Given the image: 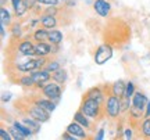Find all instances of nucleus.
<instances>
[{
  "instance_id": "72a5a7b5",
  "label": "nucleus",
  "mask_w": 150,
  "mask_h": 140,
  "mask_svg": "<svg viewBox=\"0 0 150 140\" xmlns=\"http://www.w3.org/2000/svg\"><path fill=\"white\" fill-rule=\"evenodd\" d=\"M0 139L1 140H13V136H11L8 128H7V129H6L4 126L0 128Z\"/></svg>"
},
{
  "instance_id": "a211bd4d",
  "label": "nucleus",
  "mask_w": 150,
  "mask_h": 140,
  "mask_svg": "<svg viewBox=\"0 0 150 140\" xmlns=\"http://www.w3.org/2000/svg\"><path fill=\"white\" fill-rule=\"evenodd\" d=\"M74 121L78 122L79 125H82L86 130H93V122H95V121H92L89 117H86L81 110H78V111L74 114Z\"/></svg>"
},
{
  "instance_id": "4468645a",
  "label": "nucleus",
  "mask_w": 150,
  "mask_h": 140,
  "mask_svg": "<svg viewBox=\"0 0 150 140\" xmlns=\"http://www.w3.org/2000/svg\"><path fill=\"white\" fill-rule=\"evenodd\" d=\"M35 56L38 57H50L52 56V43L50 42H36L35 43Z\"/></svg>"
},
{
  "instance_id": "4be33fe9",
  "label": "nucleus",
  "mask_w": 150,
  "mask_h": 140,
  "mask_svg": "<svg viewBox=\"0 0 150 140\" xmlns=\"http://www.w3.org/2000/svg\"><path fill=\"white\" fill-rule=\"evenodd\" d=\"M52 81L57 82V83L63 85V86H64L65 83L68 82V72H67V70H65L64 67L59 68L56 72H53V74H52Z\"/></svg>"
},
{
  "instance_id": "f8f14e48",
  "label": "nucleus",
  "mask_w": 150,
  "mask_h": 140,
  "mask_svg": "<svg viewBox=\"0 0 150 140\" xmlns=\"http://www.w3.org/2000/svg\"><path fill=\"white\" fill-rule=\"evenodd\" d=\"M125 87H127V81L118 79V81L112 82L111 85H108V93L122 98L125 96Z\"/></svg>"
},
{
  "instance_id": "393cba45",
  "label": "nucleus",
  "mask_w": 150,
  "mask_h": 140,
  "mask_svg": "<svg viewBox=\"0 0 150 140\" xmlns=\"http://www.w3.org/2000/svg\"><path fill=\"white\" fill-rule=\"evenodd\" d=\"M63 40H64V33L61 32L60 29L54 28V29H50V31H49L47 42H50L52 44H61Z\"/></svg>"
},
{
  "instance_id": "7ed1b4c3",
  "label": "nucleus",
  "mask_w": 150,
  "mask_h": 140,
  "mask_svg": "<svg viewBox=\"0 0 150 140\" xmlns=\"http://www.w3.org/2000/svg\"><path fill=\"white\" fill-rule=\"evenodd\" d=\"M11 43L14 46V53L27 56V57H33L35 56V42L32 40L31 33L25 35L20 40H11Z\"/></svg>"
},
{
  "instance_id": "e433bc0d",
  "label": "nucleus",
  "mask_w": 150,
  "mask_h": 140,
  "mask_svg": "<svg viewBox=\"0 0 150 140\" xmlns=\"http://www.w3.org/2000/svg\"><path fill=\"white\" fill-rule=\"evenodd\" d=\"M13 98V93L11 92H3L1 93V103H10Z\"/></svg>"
},
{
  "instance_id": "412c9836",
  "label": "nucleus",
  "mask_w": 150,
  "mask_h": 140,
  "mask_svg": "<svg viewBox=\"0 0 150 140\" xmlns=\"http://www.w3.org/2000/svg\"><path fill=\"white\" fill-rule=\"evenodd\" d=\"M11 10L14 11V15H16L17 20H22V18L28 14V11H31L29 7H28L27 0H21V1H20L16 7H13Z\"/></svg>"
},
{
  "instance_id": "5701e85b",
  "label": "nucleus",
  "mask_w": 150,
  "mask_h": 140,
  "mask_svg": "<svg viewBox=\"0 0 150 140\" xmlns=\"http://www.w3.org/2000/svg\"><path fill=\"white\" fill-rule=\"evenodd\" d=\"M139 128V135L142 139H149L150 140V117H146L138 124Z\"/></svg>"
},
{
  "instance_id": "ddd939ff",
  "label": "nucleus",
  "mask_w": 150,
  "mask_h": 140,
  "mask_svg": "<svg viewBox=\"0 0 150 140\" xmlns=\"http://www.w3.org/2000/svg\"><path fill=\"white\" fill-rule=\"evenodd\" d=\"M14 17H16L14 15V11L7 8L6 6H1V8H0V24L1 25L10 28L11 24L14 22Z\"/></svg>"
},
{
  "instance_id": "cd10ccee",
  "label": "nucleus",
  "mask_w": 150,
  "mask_h": 140,
  "mask_svg": "<svg viewBox=\"0 0 150 140\" xmlns=\"http://www.w3.org/2000/svg\"><path fill=\"white\" fill-rule=\"evenodd\" d=\"M45 68H46L49 72H52V74H53V72H56L59 68H61V63H60L59 60H53V58L50 60V58H49L47 60V64L45 65Z\"/></svg>"
},
{
  "instance_id": "aec40b11",
  "label": "nucleus",
  "mask_w": 150,
  "mask_h": 140,
  "mask_svg": "<svg viewBox=\"0 0 150 140\" xmlns=\"http://www.w3.org/2000/svg\"><path fill=\"white\" fill-rule=\"evenodd\" d=\"M40 27L46 29H54L59 27V18L57 15H49V14H40Z\"/></svg>"
},
{
  "instance_id": "bb28decb",
  "label": "nucleus",
  "mask_w": 150,
  "mask_h": 140,
  "mask_svg": "<svg viewBox=\"0 0 150 140\" xmlns=\"http://www.w3.org/2000/svg\"><path fill=\"white\" fill-rule=\"evenodd\" d=\"M7 128H8L11 136H13V140H25V139H27V136L24 135V133H22L20 129H17V128L13 124H11L10 126H7Z\"/></svg>"
},
{
  "instance_id": "c756f323",
  "label": "nucleus",
  "mask_w": 150,
  "mask_h": 140,
  "mask_svg": "<svg viewBox=\"0 0 150 140\" xmlns=\"http://www.w3.org/2000/svg\"><path fill=\"white\" fill-rule=\"evenodd\" d=\"M60 13V6H46L43 8L42 14H49V15H59Z\"/></svg>"
},
{
  "instance_id": "c9c22d12",
  "label": "nucleus",
  "mask_w": 150,
  "mask_h": 140,
  "mask_svg": "<svg viewBox=\"0 0 150 140\" xmlns=\"http://www.w3.org/2000/svg\"><path fill=\"white\" fill-rule=\"evenodd\" d=\"M104 137H106V129L104 128H99V129L96 130V133H95V136H93V139L95 140H104Z\"/></svg>"
},
{
  "instance_id": "6ab92c4d",
  "label": "nucleus",
  "mask_w": 150,
  "mask_h": 140,
  "mask_svg": "<svg viewBox=\"0 0 150 140\" xmlns=\"http://www.w3.org/2000/svg\"><path fill=\"white\" fill-rule=\"evenodd\" d=\"M8 31H10V36H11V40H20L25 36V32H24V27H22V24L18 20L14 21L11 24V27L8 28Z\"/></svg>"
},
{
  "instance_id": "2f4dec72",
  "label": "nucleus",
  "mask_w": 150,
  "mask_h": 140,
  "mask_svg": "<svg viewBox=\"0 0 150 140\" xmlns=\"http://www.w3.org/2000/svg\"><path fill=\"white\" fill-rule=\"evenodd\" d=\"M40 27V15L39 17H31L28 20V28L29 29H36Z\"/></svg>"
},
{
  "instance_id": "20e7f679",
  "label": "nucleus",
  "mask_w": 150,
  "mask_h": 140,
  "mask_svg": "<svg viewBox=\"0 0 150 140\" xmlns=\"http://www.w3.org/2000/svg\"><path fill=\"white\" fill-rule=\"evenodd\" d=\"M114 56V47L110 42H104L99 47L95 50L93 53V61L96 65H104L106 63H108Z\"/></svg>"
},
{
  "instance_id": "b1692460",
  "label": "nucleus",
  "mask_w": 150,
  "mask_h": 140,
  "mask_svg": "<svg viewBox=\"0 0 150 140\" xmlns=\"http://www.w3.org/2000/svg\"><path fill=\"white\" fill-rule=\"evenodd\" d=\"M32 36V40L36 43V42H46L49 39V29L43 27H39L36 29H33V32L31 33Z\"/></svg>"
},
{
  "instance_id": "f257e3e1",
  "label": "nucleus",
  "mask_w": 150,
  "mask_h": 140,
  "mask_svg": "<svg viewBox=\"0 0 150 140\" xmlns=\"http://www.w3.org/2000/svg\"><path fill=\"white\" fill-rule=\"evenodd\" d=\"M79 110L85 114L86 117H89L92 121H100L102 118H106L104 115V106L100 104L99 101L93 100V98H89V97H82V103L79 106Z\"/></svg>"
},
{
  "instance_id": "f03ea898",
  "label": "nucleus",
  "mask_w": 150,
  "mask_h": 140,
  "mask_svg": "<svg viewBox=\"0 0 150 140\" xmlns=\"http://www.w3.org/2000/svg\"><path fill=\"white\" fill-rule=\"evenodd\" d=\"M104 115L110 121H118L122 115V98L108 93L104 101Z\"/></svg>"
},
{
  "instance_id": "dca6fc26",
  "label": "nucleus",
  "mask_w": 150,
  "mask_h": 140,
  "mask_svg": "<svg viewBox=\"0 0 150 140\" xmlns=\"http://www.w3.org/2000/svg\"><path fill=\"white\" fill-rule=\"evenodd\" d=\"M16 83L22 89H35V81L31 74H20L16 78Z\"/></svg>"
},
{
  "instance_id": "473e14b6",
  "label": "nucleus",
  "mask_w": 150,
  "mask_h": 140,
  "mask_svg": "<svg viewBox=\"0 0 150 140\" xmlns=\"http://www.w3.org/2000/svg\"><path fill=\"white\" fill-rule=\"evenodd\" d=\"M131 107H132V98L122 97V115H128Z\"/></svg>"
},
{
  "instance_id": "a18cd8bd",
  "label": "nucleus",
  "mask_w": 150,
  "mask_h": 140,
  "mask_svg": "<svg viewBox=\"0 0 150 140\" xmlns=\"http://www.w3.org/2000/svg\"><path fill=\"white\" fill-rule=\"evenodd\" d=\"M60 1H61V3H63V4H64L65 1H67V0H60Z\"/></svg>"
},
{
  "instance_id": "37998d69",
  "label": "nucleus",
  "mask_w": 150,
  "mask_h": 140,
  "mask_svg": "<svg viewBox=\"0 0 150 140\" xmlns=\"http://www.w3.org/2000/svg\"><path fill=\"white\" fill-rule=\"evenodd\" d=\"M146 117H150V98H149V101H147V106H146V108H145V118Z\"/></svg>"
},
{
  "instance_id": "c85d7f7f",
  "label": "nucleus",
  "mask_w": 150,
  "mask_h": 140,
  "mask_svg": "<svg viewBox=\"0 0 150 140\" xmlns=\"http://www.w3.org/2000/svg\"><path fill=\"white\" fill-rule=\"evenodd\" d=\"M138 89H136V86H135V83L132 81H127V87H125V96L127 98H132V96L135 94V92H136Z\"/></svg>"
},
{
  "instance_id": "c03bdc74",
  "label": "nucleus",
  "mask_w": 150,
  "mask_h": 140,
  "mask_svg": "<svg viewBox=\"0 0 150 140\" xmlns=\"http://www.w3.org/2000/svg\"><path fill=\"white\" fill-rule=\"evenodd\" d=\"M20 1H21V0H10V4H11V8H13V7H16L17 4H18V3H20Z\"/></svg>"
},
{
  "instance_id": "39448f33",
  "label": "nucleus",
  "mask_w": 150,
  "mask_h": 140,
  "mask_svg": "<svg viewBox=\"0 0 150 140\" xmlns=\"http://www.w3.org/2000/svg\"><path fill=\"white\" fill-rule=\"evenodd\" d=\"M40 94L59 104L61 100V96H63V85H60L54 81H50L40 89Z\"/></svg>"
},
{
  "instance_id": "4c0bfd02",
  "label": "nucleus",
  "mask_w": 150,
  "mask_h": 140,
  "mask_svg": "<svg viewBox=\"0 0 150 140\" xmlns=\"http://www.w3.org/2000/svg\"><path fill=\"white\" fill-rule=\"evenodd\" d=\"M124 126L121 122L118 124V128H117V133H115V139H122V136H124Z\"/></svg>"
},
{
  "instance_id": "ea45409f",
  "label": "nucleus",
  "mask_w": 150,
  "mask_h": 140,
  "mask_svg": "<svg viewBox=\"0 0 150 140\" xmlns=\"http://www.w3.org/2000/svg\"><path fill=\"white\" fill-rule=\"evenodd\" d=\"M61 51V44H52V57L57 56Z\"/></svg>"
},
{
  "instance_id": "423d86ee",
  "label": "nucleus",
  "mask_w": 150,
  "mask_h": 140,
  "mask_svg": "<svg viewBox=\"0 0 150 140\" xmlns=\"http://www.w3.org/2000/svg\"><path fill=\"white\" fill-rule=\"evenodd\" d=\"M25 114L31 115L32 118H35L36 121L42 122V124L49 122V121H50V117H52L50 113H47L46 110H43L42 107H39L38 104H35V103H32V101L29 103V106L25 108Z\"/></svg>"
},
{
  "instance_id": "6e6552de",
  "label": "nucleus",
  "mask_w": 150,
  "mask_h": 140,
  "mask_svg": "<svg viewBox=\"0 0 150 140\" xmlns=\"http://www.w3.org/2000/svg\"><path fill=\"white\" fill-rule=\"evenodd\" d=\"M31 75H32L33 81H35V89L36 90H40L47 82L52 81V72H49L46 68H40V70L33 71Z\"/></svg>"
},
{
  "instance_id": "a19ab883",
  "label": "nucleus",
  "mask_w": 150,
  "mask_h": 140,
  "mask_svg": "<svg viewBox=\"0 0 150 140\" xmlns=\"http://www.w3.org/2000/svg\"><path fill=\"white\" fill-rule=\"evenodd\" d=\"M0 35H1V39H3V40L7 38V31H6V27L4 25H1V24H0Z\"/></svg>"
},
{
  "instance_id": "58836bf2",
  "label": "nucleus",
  "mask_w": 150,
  "mask_h": 140,
  "mask_svg": "<svg viewBox=\"0 0 150 140\" xmlns=\"http://www.w3.org/2000/svg\"><path fill=\"white\" fill-rule=\"evenodd\" d=\"M60 139H61V140H78L74 135H71L70 132H67V130H65L64 133H63V135L60 136Z\"/></svg>"
},
{
  "instance_id": "7c9ffc66",
  "label": "nucleus",
  "mask_w": 150,
  "mask_h": 140,
  "mask_svg": "<svg viewBox=\"0 0 150 140\" xmlns=\"http://www.w3.org/2000/svg\"><path fill=\"white\" fill-rule=\"evenodd\" d=\"M135 137V130L134 128H132V125H127L125 128H124V136H122V139L125 140H132Z\"/></svg>"
},
{
  "instance_id": "1a4fd4ad",
  "label": "nucleus",
  "mask_w": 150,
  "mask_h": 140,
  "mask_svg": "<svg viewBox=\"0 0 150 140\" xmlns=\"http://www.w3.org/2000/svg\"><path fill=\"white\" fill-rule=\"evenodd\" d=\"M92 7L100 18H107L111 14V3L108 0H93Z\"/></svg>"
},
{
  "instance_id": "f3484780",
  "label": "nucleus",
  "mask_w": 150,
  "mask_h": 140,
  "mask_svg": "<svg viewBox=\"0 0 150 140\" xmlns=\"http://www.w3.org/2000/svg\"><path fill=\"white\" fill-rule=\"evenodd\" d=\"M21 121L24 122V124L27 125L29 129L33 132V135L36 136V135H39L40 133V130H42V122H39V121H36L35 118H32L31 115H24L21 118Z\"/></svg>"
},
{
  "instance_id": "a878e982",
  "label": "nucleus",
  "mask_w": 150,
  "mask_h": 140,
  "mask_svg": "<svg viewBox=\"0 0 150 140\" xmlns=\"http://www.w3.org/2000/svg\"><path fill=\"white\" fill-rule=\"evenodd\" d=\"M11 124L14 125V126H16L17 129H20L22 132V133H24V135L27 136V139H32L33 136V132L31 129H29V128H28L27 125L24 124V122H22L21 119H14V121H13V122H11Z\"/></svg>"
},
{
  "instance_id": "f704fd0d",
  "label": "nucleus",
  "mask_w": 150,
  "mask_h": 140,
  "mask_svg": "<svg viewBox=\"0 0 150 140\" xmlns=\"http://www.w3.org/2000/svg\"><path fill=\"white\" fill-rule=\"evenodd\" d=\"M39 4H42V6H61L63 3L60 1V0H36Z\"/></svg>"
},
{
  "instance_id": "2eb2a0df",
  "label": "nucleus",
  "mask_w": 150,
  "mask_h": 140,
  "mask_svg": "<svg viewBox=\"0 0 150 140\" xmlns=\"http://www.w3.org/2000/svg\"><path fill=\"white\" fill-rule=\"evenodd\" d=\"M147 101H149V97L146 96L142 90H136L135 94L132 96V106L142 110V111H145L146 106H147Z\"/></svg>"
},
{
  "instance_id": "79ce46f5",
  "label": "nucleus",
  "mask_w": 150,
  "mask_h": 140,
  "mask_svg": "<svg viewBox=\"0 0 150 140\" xmlns=\"http://www.w3.org/2000/svg\"><path fill=\"white\" fill-rule=\"evenodd\" d=\"M64 4L67 6V7H75V6H76V0H67Z\"/></svg>"
},
{
  "instance_id": "0eeeda50",
  "label": "nucleus",
  "mask_w": 150,
  "mask_h": 140,
  "mask_svg": "<svg viewBox=\"0 0 150 140\" xmlns=\"http://www.w3.org/2000/svg\"><path fill=\"white\" fill-rule=\"evenodd\" d=\"M107 94H108V85L107 86L106 85H99V86H93L91 89H88L83 96L89 97V98H93V100L99 101L100 104H104Z\"/></svg>"
},
{
  "instance_id": "9b49d317",
  "label": "nucleus",
  "mask_w": 150,
  "mask_h": 140,
  "mask_svg": "<svg viewBox=\"0 0 150 140\" xmlns=\"http://www.w3.org/2000/svg\"><path fill=\"white\" fill-rule=\"evenodd\" d=\"M65 130H67V132H70L71 135H74L78 140H79V139L81 140H85V139H88V137H89V136H88V130H86L82 125H79L78 122H75V121H72L71 124L67 125Z\"/></svg>"
},
{
  "instance_id": "9d476101",
  "label": "nucleus",
  "mask_w": 150,
  "mask_h": 140,
  "mask_svg": "<svg viewBox=\"0 0 150 140\" xmlns=\"http://www.w3.org/2000/svg\"><path fill=\"white\" fill-rule=\"evenodd\" d=\"M32 103H35V104H38L39 107H42L43 110H46L47 113L50 114H53L54 113V110L57 108V103L53 101V100H50V98H47V97H45V96H36V97H33L32 100H31Z\"/></svg>"
}]
</instances>
